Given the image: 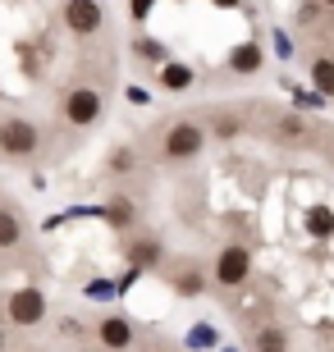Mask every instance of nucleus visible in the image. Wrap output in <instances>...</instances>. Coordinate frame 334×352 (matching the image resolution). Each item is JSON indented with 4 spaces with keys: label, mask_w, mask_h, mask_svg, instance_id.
Wrapping results in <instances>:
<instances>
[{
    "label": "nucleus",
    "mask_w": 334,
    "mask_h": 352,
    "mask_svg": "<svg viewBox=\"0 0 334 352\" xmlns=\"http://www.w3.org/2000/svg\"><path fill=\"white\" fill-rule=\"evenodd\" d=\"M202 288H206V270H202V265H183V270H174V293L197 298Z\"/></svg>",
    "instance_id": "15"
},
{
    "label": "nucleus",
    "mask_w": 334,
    "mask_h": 352,
    "mask_svg": "<svg viewBox=\"0 0 334 352\" xmlns=\"http://www.w3.org/2000/svg\"><path fill=\"white\" fill-rule=\"evenodd\" d=\"M65 124L69 129H92L96 119H101V110H105V96H101V87H92V82H78V87H69L65 91Z\"/></svg>",
    "instance_id": "4"
},
{
    "label": "nucleus",
    "mask_w": 334,
    "mask_h": 352,
    "mask_svg": "<svg viewBox=\"0 0 334 352\" xmlns=\"http://www.w3.org/2000/svg\"><path fill=\"white\" fill-rule=\"evenodd\" d=\"M133 51H138V60H147V65H156V69L169 60V46L160 37H138V41H133Z\"/></svg>",
    "instance_id": "16"
},
{
    "label": "nucleus",
    "mask_w": 334,
    "mask_h": 352,
    "mask_svg": "<svg viewBox=\"0 0 334 352\" xmlns=\"http://www.w3.org/2000/svg\"><path fill=\"white\" fill-rule=\"evenodd\" d=\"M307 74H311V87H316V96H334V55L316 51L307 60Z\"/></svg>",
    "instance_id": "12"
},
{
    "label": "nucleus",
    "mask_w": 334,
    "mask_h": 352,
    "mask_svg": "<svg viewBox=\"0 0 334 352\" xmlns=\"http://www.w3.org/2000/svg\"><path fill=\"white\" fill-rule=\"evenodd\" d=\"M252 279V248L247 243H225L216 252V261H211V284L233 293V288H243Z\"/></svg>",
    "instance_id": "2"
},
{
    "label": "nucleus",
    "mask_w": 334,
    "mask_h": 352,
    "mask_svg": "<svg viewBox=\"0 0 334 352\" xmlns=\"http://www.w3.org/2000/svg\"><path fill=\"white\" fill-rule=\"evenodd\" d=\"M206 133H216V138H225V142H229V138H243V119L238 115H216Z\"/></svg>",
    "instance_id": "19"
},
{
    "label": "nucleus",
    "mask_w": 334,
    "mask_h": 352,
    "mask_svg": "<svg viewBox=\"0 0 334 352\" xmlns=\"http://www.w3.org/2000/svg\"><path fill=\"white\" fill-rule=\"evenodd\" d=\"M307 234H316V238H330V234H334V210H325V206H311V210H307Z\"/></svg>",
    "instance_id": "18"
},
{
    "label": "nucleus",
    "mask_w": 334,
    "mask_h": 352,
    "mask_svg": "<svg viewBox=\"0 0 334 352\" xmlns=\"http://www.w3.org/2000/svg\"><path fill=\"white\" fill-rule=\"evenodd\" d=\"M133 339H138V329H133V320H124V316H101V320H96V343H101L105 352H129Z\"/></svg>",
    "instance_id": "7"
},
{
    "label": "nucleus",
    "mask_w": 334,
    "mask_h": 352,
    "mask_svg": "<svg viewBox=\"0 0 334 352\" xmlns=\"http://www.w3.org/2000/svg\"><path fill=\"white\" fill-rule=\"evenodd\" d=\"M5 316H10L14 325H41L46 320V293L41 288H19V293H10V302H5Z\"/></svg>",
    "instance_id": "6"
},
{
    "label": "nucleus",
    "mask_w": 334,
    "mask_h": 352,
    "mask_svg": "<svg viewBox=\"0 0 334 352\" xmlns=\"http://www.w3.org/2000/svg\"><path fill=\"white\" fill-rule=\"evenodd\" d=\"M275 133H280L284 142H307V138H311V124L302 115H275Z\"/></svg>",
    "instance_id": "14"
},
{
    "label": "nucleus",
    "mask_w": 334,
    "mask_h": 352,
    "mask_svg": "<svg viewBox=\"0 0 334 352\" xmlns=\"http://www.w3.org/2000/svg\"><path fill=\"white\" fill-rule=\"evenodd\" d=\"M129 261H133V270H160V261H165L160 238H152V234L133 238V243H129Z\"/></svg>",
    "instance_id": "9"
},
{
    "label": "nucleus",
    "mask_w": 334,
    "mask_h": 352,
    "mask_svg": "<svg viewBox=\"0 0 334 352\" xmlns=\"http://www.w3.org/2000/svg\"><path fill=\"white\" fill-rule=\"evenodd\" d=\"M211 343H216V329H211V325H193V329H188V348H211Z\"/></svg>",
    "instance_id": "21"
},
{
    "label": "nucleus",
    "mask_w": 334,
    "mask_h": 352,
    "mask_svg": "<svg viewBox=\"0 0 334 352\" xmlns=\"http://www.w3.org/2000/svg\"><path fill=\"white\" fill-rule=\"evenodd\" d=\"M37 146H41V129L32 124V119H23V115L0 119V156L32 160V156H37Z\"/></svg>",
    "instance_id": "3"
},
{
    "label": "nucleus",
    "mask_w": 334,
    "mask_h": 352,
    "mask_svg": "<svg viewBox=\"0 0 334 352\" xmlns=\"http://www.w3.org/2000/svg\"><path fill=\"white\" fill-rule=\"evenodd\" d=\"M5 348H10V339H5V325H0V352H5Z\"/></svg>",
    "instance_id": "24"
},
{
    "label": "nucleus",
    "mask_w": 334,
    "mask_h": 352,
    "mask_svg": "<svg viewBox=\"0 0 334 352\" xmlns=\"http://www.w3.org/2000/svg\"><path fill=\"white\" fill-rule=\"evenodd\" d=\"M23 243V224H19V215H10V210H0V252H10Z\"/></svg>",
    "instance_id": "17"
},
{
    "label": "nucleus",
    "mask_w": 334,
    "mask_h": 352,
    "mask_svg": "<svg viewBox=\"0 0 334 352\" xmlns=\"http://www.w3.org/2000/svg\"><path fill=\"white\" fill-rule=\"evenodd\" d=\"M138 170V151L133 146H115L110 151V174H133Z\"/></svg>",
    "instance_id": "20"
},
{
    "label": "nucleus",
    "mask_w": 334,
    "mask_h": 352,
    "mask_svg": "<svg viewBox=\"0 0 334 352\" xmlns=\"http://www.w3.org/2000/svg\"><path fill=\"white\" fill-rule=\"evenodd\" d=\"M152 5H156V0H133V19H138V23H142V19H152Z\"/></svg>",
    "instance_id": "22"
},
{
    "label": "nucleus",
    "mask_w": 334,
    "mask_h": 352,
    "mask_svg": "<svg viewBox=\"0 0 334 352\" xmlns=\"http://www.w3.org/2000/svg\"><path fill=\"white\" fill-rule=\"evenodd\" d=\"M65 28L69 32H74V37H96V32H101L105 28V5L101 0H65Z\"/></svg>",
    "instance_id": "5"
},
{
    "label": "nucleus",
    "mask_w": 334,
    "mask_h": 352,
    "mask_svg": "<svg viewBox=\"0 0 334 352\" xmlns=\"http://www.w3.org/2000/svg\"><path fill=\"white\" fill-rule=\"evenodd\" d=\"M105 220L115 224V229H124V234H129L133 224H138V206H133L129 197L119 192V197H110V206H105Z\"/></svg>",
    "instance_id": "13"
},
{
    "label": "nucleus",
    "mask_w": 334,
    "mask_h": 352,
    "mask_svg": "<svg viewBox=\"0 0 334 352\" xmlns=\"http://www.w3.org/2000/svg\"><path fill=\"white\" fill-rule=\"evenodd\" d=\"M252 352H293V334L284 325H257L252 329Z\"/></svg>",
    "instance_id": "10"
},
{
    "label": "nucleus",
    "mask_w": 334,
    "mask_h": 352,
    "mask_svg": "<svg viewBox=\"0 0 334 352\" xmlns=\"http://www.w3.org/2000/svg\"><path fill=\"white\" fill-rule=\"evenodd\" d=\"M206 151V124L202 119H174L160 138V160L165 165H193Z\"/></svg>",
    "instance_id": "1"
},
{
    "label": "nucleus",
    "mask_w": 334,
    "mask_h": 352,
    "mask_svg": "<svg viewBox=\"0 0 334 352\" xmlns=\"http://www.w3.org/2000/svg\"><path fill=\"white\" fill-rule=\"evenodd\" d=\"M156 78H160V91H188L197 82L193 65H179V60H165V65L156 69Z\"/></svg>",
    "instance_id": "11"
},
{
    "label": "nucleus",
    "mask_w": 334,
    "mask_h": 352,
    "mask_svg": "<svg viewBox=\"0 0 334 352\" xmlns=\"http://www.w3.org/2000/svg\"><path fill=\"white\" fill-rule=\"evenodd\" d=\"M220 10H238V5H243V0H216Z\"/></svg>",
    "instance_id": "23"
},
{
    "label": "nucleus",
    "mask_w": 334,
    "mask_h": 352,
    "mask_svg": "<svg viewBox=\"0 0 334 352\" xmlns=\"http://www.w3.org/2000/svg\"><path fill=\"white\" fill-rule=\"evenodd\" d=\"M325 5H330V10H334V0H325Z\"/></svg>",
    "instance_id": "25"
},
{
    "label": "nucleus",
    "mask_w": 334,
    "mask_h": 352,
    "mask_svg": "<svg viewBox=\"0 0 334 352\" xmlns=\"http://www.w3.org/2000/svg\"><path fill=\"white\" fill-rule=\"evenodd\" d=\"M261 65H266V51H261L257 41H238V46L229 51V74H238V78L261 74Z\"/></svg>",
    "instance_id": "8"
}]
</instances>
